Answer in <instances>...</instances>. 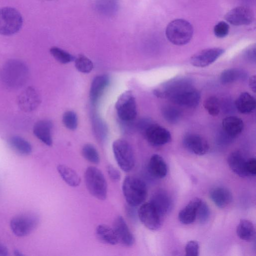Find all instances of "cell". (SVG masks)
Wrapping results in <instances>:
<instances>
[{"instance_id": "cell-8", "label": "cell", "mask_w": 256, "mask_h": 256, "mask_svg": "<svg viewBox=\"0 0 256 256\" xmlns=\"http://www.w3.org/2000/svg\"><path fill=\"white\" fill-rule=\"evenodd\" d=\"M39 222L38 216L34 213H25L14 217L10 220V227L16 236L22 237L31 233Z\"/></svg>"}, {"instance_id": "cell-46", "label": "cell", "mask_w": 256, "mask_h": 256, "mask_svg": "<svg viewBox=\"0 0 256 256\" xmlns=\"http://www.w3.org/2000/svg\"><path fill=\"white\" fill-rule=\"evenodd\" d=\"M14 254L15 256H23V254L20 252L18 250H16L14 251Z\"/></svg>"}, {"instance_id": "cell-19", "label": "cell", "mask_w": 256, "mask_h": 256, "mask_svg": "<svg viewBox=\"0 0 256 256\" xmlns=\"http://www.w3.org/2000/svg\"><path fill=\"white\" fill-rule=\"evenodd\" d=\"M110 77L107 74H101L95 77L90 86V98L92 104L96 102L110 84Z\"/></svg>"}, {"instance_id": "cell-27", "label": "cell", "mask_w": 256, "mask_h": 256, "mask_svg": "<svg viewBox=\"0 0 256 256\" xmlns=\"http://www.w3.org/2000/svg\"><path fill=\"white\" fill-rule=\"evenodd\" d=\"M96 236L102 242L110 245H116L118 240L112 228L106 224H100L96 230Z\"/></svg>"}, {"instance_id": "cell-17", "label": "cell", "mask_w": 256, "mask_h": 256, "mask_svg": "<svg viewBox=\"0 0 256 256\" xmlns=\"http://www.w3.org/2000/svg\"><path fill=\"white\" fill-rule=\"evenodd\" d=\"M160 216L170 212L172 208V201L169 195L164 190H159L152 196L150 202Z\"/></svg>"}, {"instance_id": "cell-44", "label": "cell", "mask_w": 256, "mask_h": 256, "mask_svg": "<svg viewBox=\"0 0 256 256\" xmlns=\"http://www.w3.org/2000/svg\"><path fill=\"white\" fill-rule=\"evenodd\" d=\"M249 86L250 89L254 92L256 90V76H252L249 80Z\"/></svg>"}, {"instance_id": "cell-43", "label": "cell", "mask_w": 256, "mask_h": 256, "mask_svg": "<svg viewBox=\"0 0 256 256\" xmlns=\"http://www.w3.org/2000/svg\"><path fill=\"white\" fill-rule=\"evenodd\" d=\"M246 58L252 62L256 61V48L252 47L248 48L246 52Z\"/></svg>"}, {"instance_id": "cell-1", "label": "cell", "mask_w": 256, "mask_h": 256, "mask_svg": "<svg viewBox=\"0 0 256 256\" xmlns=\"http://www.w3.org/2000/svg\"><path fill=\"white\" fill-rule=\"evenodd\" d=\"M156 94L158 98H168L177 105L189 108L196 107L200 98L192 81L186 78H174L165 82L156 88Z\"/></svg>"}, {"instance_id": "cell-4", "label": "cell", "mask_w": 256, "mask_h": 256, "mask_svg": "<svg viewBox=\"0 0 256 256\" xmlns=\"http://www.w3.org/2000/svg\"><path fill=\"white\" fill-rule=\"evenodd\" d=\"M194 32L191 24L184 19H176L171 21L167 26L166 36L172 44L182 46L191 40Z\"/></svg>"}, {"instance_id": "cell-16", "label": "cell", "mask_w": 256, "mask_h": 256, "mask_svg": "<svg viewBox=\"0 0 256 256\" xmlns=\"http://www.w3.org/2000/svg\"><path fill=\"white\" fill-rule=\"evenodd\" d=\"M40 103V96L33 87L26 88L19 96L18 104L23 111L29 112L35 110Z\"/></svg>"}, {"instance_id": "cell-24", "label": "cell", "mask_w": 256, "mask_h": 256, "mask_svg": "<svg viewBox=\"0 0 256 256\" xmlns=\"http://www.w3.org/2000/svg\"><path fill=\"white\" fill-rule=\"evenodd\" d=\"M148 168L150 174L156 178H163L168 172L167 166L164 160L158 154L152 156L148 162Z\"/></svg>"}, {"instance_id": "cell-14", "label": "cell", "mask_w": 256, "mask_h": 256, "mask_svg": "<svg viewBox=\"0 0 256 256\" xmlns=\"http://www.w3.org/2000/svg\"><path fill=\"white\" fill-rule=\"evenodd\" d=\"M147 140L154 146H162L171 140L170 132L164 128L156 124L148 126L145 130Z\"/></svg>"}, {"instance_id": "cell-2", "label": "cell", "mask_w": 256, "mask_h": 256, "mask_svg": "<svg viewBox=\"0 0 256 256\" xmlns=\"http://www.w3.org/2000/svg\"><path fill=\"white\" fill-rule=\"evenodd\" d=\"M28 74L27 66L20 60L14 59L7 62L2 66L0 78L6 88H16L26 82Z\"/></svg>"}, {"instance_id": "cell-25", "label": "cell", "mask_w": 256, "mask_h": 256, "mask_svg": "<svg viewBox=\"0 0 256 256\" xmlns=\"http://www.w3.org/2000/svg\"><path fill=\"white\" fill-rule=\"evenodd\" d=\"M236 106L242 114H249L253 112L256 106L254 97L247 92H242L236 100Z\"/></svg>"}, {"instance_id": "cell-11", "label": "cell", "mask_w": 256, "mask_h": 256, "mask_svg": "<svg viewBox=\"0 0 256 256\" xmlns=\"http://www.w3.org/2000/svg\"><path fill=\"white\" fill-rule=\"evenodd\" d=\"M224 52V50L220 48L204 49L192 55L190 62L194 66L204 68L214 62Z\"/></svg>"}, {"instance_id": "cell-28", "label": "cell", "mask_w": 256, "mask_h": 256, "mask_svg": "<svg viewBox=\"0 0 256 256\" xmlns=\"http://www.w3.org/2000/svg\"><path fill=\"white\" fill-rule=\"evenodd\" d=\"M10 146L18 154L27 156L32 152V146L30 143L19 136H12L8 140Z\"/></svg>"}, {"instance_id": "cell-22", "label": "cell", "mask_w": 256, "mask_h": 256, "mask_svg": "<svg viewBox=\"0 0 256 256\" xmlns=\"http://www.w3.org/2000/svg\"><path fill=\"white\" fill-rule=\"evenodd\" d=\"M210 198L214 203L220 208L226 207L232 201L230 192L224 187L216 186L211 190Z\"/></svg>"}, {"instance_id": "cell-21", "label": "cell", "mask_w": 256, "mask_h": 256, "mask_svg": "<svg viewBox=\"0 0 256 256\" xmlns=\"http://www.w3.org/2000/svg\"><path fill=\"white\" fill-rule=\"evenodd\" d=\"M202 200L198 198L192 200L178 213L179 220L183 224H188L193 222L196 218L198 208Z\"/></svg>"}, {"instance_id": "cell-30", "label": "cell", "mask_w": 256, "mask_h": 256, "mask_svg": "<svg viewBox=\"0 0 256 256\" xmlns=\"http://www.w3.org/2000/svg\"><path fill=\"white\" fill-rule=\"evenodd\" d=\"M246 77L244 71L238 68H230L224 70L220 74V80L224 84H231L244 80Z\"/></svg>"}, {"instance_id": "cell-13", "label": "cell", "mask_w": 256, "mask_h": 256, "mask_svg": "<svg viewBox=\"0 0 256 256\" xmlns=\"http://www.w3.org/2000/svg\"><path fill=\"white\" fill-rule=\"evenodd\" d=\"M112 228L118 240V243L130 247L134 242V238L124 218L118 216L114 219Z\"/></svg>"}, {"instance_id": "cell-41", "label": "cell", "mask_w": 256, "mask_h": 256, "mask_svg": "<svg viewBox=\"0 0 256 256\" xmlns=\"http://www.w3.org/2000/svg\"><path fill=\"white\" fill-rule=\"evenodd\" d=\"M107 172L110 178L114 182H118L120 180L121 174L120 172L112 164L107 166Z\"/></svg>"}, {"instance_id": "cell-40", "label": "cell", "mask_w": 256, "mask_h": 256, "mask_svg": "<svg viewBox=\"0 0 256 256\" xmlns=\"http://www.w3.org/2000/svg\"><path fill=\"white\" fill-rule=\"evenodd\" d=\"M186 256H198L199 252V244L196 240H190L188 242L185 246Z\"/></svg>"}, {"instance_id": "cell-6", "label": "cell", "mask_w": 256, "mask_h": 256, "mask_svg": "<svg viewBox=\"0 0 256 256\" xmlns=\"http://www.w3.org/2000/svg\"><path fill=\"white\" fill-rule=\"evenodd\" d=\"M23 19L16 8L6 6L0 8V34L11 36L21 28Z\"/></svg>"}, {"instance_id": "cell-37", "label": "cell", "mask_w": 256, "mask_h": 256, "mask_svg": "<svg viewBox=\"0 0 256 256\" xmlns=\"http://www.w3.org/2000/svg\"><path fill=\"white\" fill-rule=\"evenodd\" d=\"M62 122L64 126L68 130H76L78 123L76 113L71 110L65 112L62 116Z\"/></svg>"}, {"instance_id": "cell-3", "label": "cell", "mask_w": 256, "mask_h": 256, "mask_svg": "<svg viewBox=\"0 0 256 256\" xmlns=\"http://www.w3.org/2000/svg\"><path fill=\"white\" fill-rule=\"evenodd\" d=\"M122 191L128 205L136 207L146 200L148 190L146 183L132 176H126L122 182Z\"/></svg>"}, {"instance_id": "cell-32", "label": "cell", "mask_w": 256, "mask_h": 256, "mask_svg": "<svg viewBox=\"0 0 256 256\" xmlns=\"http://www.w3.org/2000/svg\"><path fill=\"white\" fill-rule=\"evenodd\" d=\"M83 157L89 162L98 164L100 162V154L96 148L92 144H84L82 150Z\"/></svg>"}, {"instance_id": "cell-7", "label": "cell", "mask_w": 256, "mask_h": 256, "mask_svg": "<svg viewBox=\"0 0 256 256\" xmlns=\"http://www.w3.org/2000/svg\"><path fill=\"white\" fill-rule=\"evenodd\" d=\"M112 148L115 160L122 170L131 171L134 166L135 158L132 147L126 140L118 139L112 143Z\"/></svg>"}, {"instance_id": "cell-12", "label": "cell", "mask_w": 256, "mask_h": 256, "mask_svg": "<svg viewBox=\"0 0 256 256\" xmlns=\"http://www.w3.org/2000/svg\"><path fill=\"white\" fill-rule=\"evenodd\" d=\"M224 18L234 26L249 25L254 21V15L250 8L240 6L230 10L226 14Z\"/></svg>"}, {"instance_id": "cell-10", "label": "cell", "mask_w": 256, "mask_h": 256, "mask_svg": "<svg viewBox=\"0 0 256 256\" xmlns=\"http://www.w3.org/2000/svg\"><path fill=\"white\" fill-rule=\"evenodd\" d=\"M138 216L142 223L148 229L156 230L160 228L161 216L150 202L140 206L138 210Z\"/></svg>"}, {"instance_id": "cell-15", "label": "cell", "mask_w": 256, "mask_h": 256, "mask_svg": "<svg viewBox=\"0 0 256 256\" xmlns=\"http://www.w3.org/2000/svg\"><path fill=\"white\" fill-rule=\"evenodd\" d=\"M182 142L188 150L196 155H204L209 150L207 140L197 134H190L186 135Z\"/></svg>"}, {"instance_id": "cell-42", "label": "cell", "mask_w": 256, "mask_h": 256, "mask_svg": "<svg viewBox=\"0 0 256 256\" xmlns=\"http://www.w3.org/2000/svg\"><path fill=\"white\" fill-rule=\"evenodd\" d=\"M246 170L248 175L255 176L256 174V160L250 158L246 162Z\"/></svg>"}, {"instance_id": "cell-18", "label": "cell", "mask_w": 256, "mask_h": 256, "mask_svg": "<svg viewBox=\"0 0 256 256\" xmlns=\"http://www.w3.org/2000/svg\"><path fill=\"white\" fill-rule=\"evenodd\" d=\"M52 124L50 120H43L36 123L33 132L38 139L46 145L50 146L52 144Z\"/></svg>"}, {"instance_id": "cell-47", "label": "cell", "mask_w": 256, "mask_h": 256, "mask_svg": "<svg viewBox=\"0 0 256 256\" xmlns=\"http://www.w3.org/2000/svg\"></svg>"}, {"instance_id": "cell-38", "label": "cell", "mask_w": 256, "mask_h": 256, "mask_svg": "<svg viewBox=\"0 0 256 256\" xmlns=\"http://www.w3.org/2000/svg\"><path fill=\"white\" fill-rule=\"evenodd\" d=\"M210 216V210L208 204L202 201L198 208L196 217L200 223H205L208 220Z\"/></svg>"}, {"instance_id": "cell-5", "label": "cell", "mask_w": 256, "mask_h": 256, "mask_svg": "<svg viewBox=\"0 0 256 256\" xmlns=\"http://www.w3.org/2000/svg\"><path fill=\"white\" fill-rule=\"evenodd\" d=\"M84 180L90 194L100 200H104L107 196L108 186L104 176L98 168L90 166L84 174Z\"/></svg>"}, {"instance_id": "cell-20", "label": "cell", "mask_w": 256, "mask_h": 256, "mask_svg": "<svg viewBox=\"0 0 256 256\" xmlns=\"http://www.w3.org/2000/svg\"><path fill=\"white\" fill-rule=\"evenodd\" d=\"M246 162L239 151L232 152L228 158V164L230 168L236 174L242 178L249 176L246 170Z\"/></svg>"}, {"instance_id": "cell-33", "label": "cell", "mask_w": 256, "mask_h": 256, "mask_svg": "<svg viewBox=\"0 0 256 256\" xmlns=\"http://www.w3.org/2000/svg\"><path fill=\"white\" fill-rule=\"evenodd\" d=\"M52 56L59 62L63 64L69 63L74 60L76 58L60 48L52 46L50 50Z\"/></svg>"}, {"instance_id": "cell-26", "label": "cell", "mask_w": 256, "mask_h": 256, "mask_svg": "<svg viewBox=\"0 0 256 256\" xmlns=\"http://www.w3.org/2000/svg\"><path fill=\"white\" fill-rule=\"evenodd\" d=\"M56 168L60 177L67 184L72 187L80 185V178L72 168L64 164L58 165Z\"/></svg>"}, {"instance_id": "cell-29", "label": "cell", "mask_w": 256, "mask_h": 256, "mask_svg": "<svg viewBox=\"0 0 256 256\" xmlns=\"http://www.w3.org/2000/svg\"><path fill=\"white\" fill-rule=\"evenodd\" d=\"M236 234L243 240L252 241L255 236V229L252 223L248 220H241L237 226Z\"/></svg>"}, {"instance_id": "cell-36", "label": "cell", "mask_w": 256, "mask_h": 256, "mask_svg": "<svg viewBox=\"0 0 256 256\" xmlns=\"http://www.w3.org/2000/svg\"><path fill=\"white\" fill-rule=\"evenodd\" d=\"M204 107L210 116H216L220 111V101L216 96H209L204 101Z\"/></svg>"}, {"instance_id": "cell-31", "label": "cell", "mask_w": 256, "mask_h": 256, "mask_svg": "<svg viewBox=\"0 0 256 256\" xmlns=\"http://www.w3.org/2000/svg\"><path fill=\"white\" fill-rule=\"evenodd\" d=\"M118 7V0H96V8L104 15H113L117 11Z\"/></svg>"}, {"instance_id": "cell-34", "label": "cell", "mask_w": 256, "mask_h": 256, "mask_svg": "<svg viewBox=\"0 0 256 256\" xmlns=\"http://www.w3.org/2000/svg\"><path fill=\"white\" fill-rule=\"evenodd\" d=\"M74 65L78 71L84 74L90 72L94 67L92 60L86 56L82 54L75 58Z\"/></svg>"}, {"instance_id": "cell-23", "label": "cell", "mask_w": 256, "mask_h": 256, "mask_svg": "<svg viewBox=\"0 0 256 256\" xmlns=\"http://www.w3.org/2000/svg\"><path fill=\"white\" fill-rule=\"evenodd\" d=\"M222 127L226 134L231 137L239 135L243 130L244 124L242 120L236 116H229L222 121Z\"/></svg>"}, {"instance_id": "cell-39", "label": "cell", "mask_w": 256, "mask_h": 256, "mask_svg": "<svg viewBox=\"0 0 256 256\" xmlns=\"http://www.w3.org/2000/svg\"><path fill=\"white\" fill-rule=\"evenodd\" d=\"M229 29L228 24L225 22L221 21L214 26V32L217 38H223L228 34Z\"/></svg>"}, {"instance_id": "cell-35", "label": "cell", "mask_w": 256, "mask_h": 256, "mask_svg": "<svg viewBox=\"0 0 256 256\" xmlns=\"http://www.w3.org/2000/svg\"><path fill=\"white\" fill-rule=\"evenodd\" d=\"M162 114L164 118L171 124L176 123L180 120L181 113L177 108L168 106H164L162 109Z\"/></svg>"}, {"instance_id": "cell-9", "label": "cell", "mask_w": 256, "mask_h": 256, "mask_svg": "<svg viewBox=\"0 0 256 256\" xmlns=\"http://www.w3.org/2000/svg\"><path fill=\"white\" fill-rule=\"evenodd\" d=\"M115 107L119 118L124 121L132 120L136 116V102L130 90H126L120 96Z\"/></svg>"}, {"instance_id": "cell-45", "label": "cell", "mask_w": 256, "mask_h": 256, "mask_svg": "<svg viewBox=\"0 0 256 256\" xmlns=\"http://www.w3.org/2000/svg\"><path fill=\"white\" fill-rule=\"evenodd\" d=\"M8 254V250L6 246L0 242V256H6Z\"/></svg>"}]
</instances>
